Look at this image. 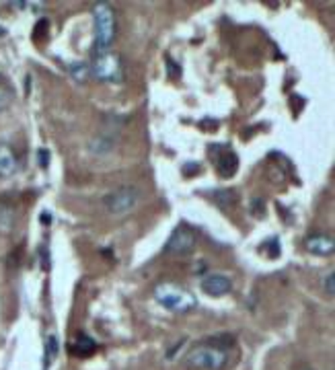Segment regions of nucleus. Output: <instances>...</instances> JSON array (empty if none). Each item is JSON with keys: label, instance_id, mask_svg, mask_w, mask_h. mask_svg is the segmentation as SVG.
I'll return each instance as SVG.
<instances>
[{"label": "nucleus", "instance_id": "1", "mask_svg": "<svg viewBox=\"0 0 335 370\" xmlns=\"http://www.w3.org/2000/svg\"><path fill=\"white\" fill-rule=\"evenodd\" d=\"M232 342L230 338H224V342H221V338L202 342V344L194 345L188 356H185V364L190 369L196 370H224L230 364V350H232Z\"/></svg>", "mask_w": 335, "mask_h": 370}, {"label": "nucleus", "instance_id": "2", "mask_svg": "<svg viewBox=\"0 0 335 370\" xmlns=\"http://www.w3.org/2000/svg\"><path fill=\"white\" fill-rule=\"evenodd\" d=\"M155 300L165 307L173 313H190L192 309H196L197 300L194 296V292L190 288H185L183 284H177V282H159L157 288H155Z\"/></svg>", "mask_w": 335, "mask_h": 370}, {"label": "nucleus", "instance_id": "3", "mask_svg": "<svg viewBox=\"0 0 335 370\" xmlns=\"http://www.w3.org/2000/svg\"><path fill=\"white\" fill-rule=\"evenodd\" d=\"M95 17V53H103L112 50L115 39V13L110 2H97L93 6Z\"/></svg>", "mask_w": 335, "mask_h": 370}, {"label": "nucleus", "instance_id": "4", "mask_svg": "<svg viewBox=\"0 0 335 370\" xmlns=\"http://www.w3.org/2000/svg\"><path fill=\"white\" fill-rule=\"evenodd\" d=\"M91 75L101 82H121L124 80V64L115 52L95 53L91 64Z\"/></svg>", "mask_w": 335, "mask_h": 370}, {"label": "nucleus", "instance_id": "5", "mask_svg": "<svg viewBox=\"0 0 335 370\" xmlns=\"http://www.w3.org/2000/svg\"><path fill=\"white\" fill-rule=\"evenodd\" d=\"M140 202V189L134 185H124L110 191L103 198V206L105 210L113 214V216H124L128 212H132Z\"/></svg>", "mask_w": 335, "mask_h": 370}, {"label": "nucleus", "instance_id": "6", "mask_svg": "<svg viewBox=\"0 0 335 370\" xmlns=\"http://www.w3.org/2000/svg\"><path fill=\"white\" fill-rule=\"evenodd\" d=\"M196 231L190 229V227H185V224H181L169 237L167 245H165V253L167 255H177V257H185V255H192L196 251Z\"/></svg>", "mask_w": 335, "mask_h": 370}, {"label": "nucleus", "instance_id": "7", "mask_svg": "<svg viewBox=\"0 0 335 370\" xmlns=\"http://www.w3.org/2000/svg\"><path fill=\"white\" fill-rule=\"evenodd\" d=\"M208 153H210V157H212L216 169H218V173H221L223 177L235 175V171H237V167H239V159H237V155H235L230 148H226L224 144H214V146H210Z\"/></svg>", "mask_w": 335, "mask_h": 370}, {"label": "nucleus", "instance_id": "8", "mask_svg": "<svg viewBox=\"0 0 335 370\" xmlns=\"http://www.w3.org/2000/svg\"><path fill=\"white\" fill-rule=\"evenodd\" d=\"M202 291L208 296H224L232 291V280L226 274H208L202 278Z\"/></svg>", "mask_w": 335, "mask_h": 370}, {"label": "nucleus", "instance_id": "9", "mask_svg": "<svg viewBox=\"0 0 335 370\" xmlns=\"http://www.w3.org/2000/svg\"><path fill=\"white\" fill-rule=\"evenodd\" d=\"M21 169L15 148L6 142H0V177H13Z\"/></svg>", "mask_w": 335, "mask_h": 370}, {"label": "nucleus", "instance_id": "10", "mask_svg": "<svg viewBox=\"0 0 335 370\" xmlns=\"http://www.w3.org/2000/svg\"><path fill=\"white\" fill-rule=\"evenodd\" d=\"M307 245V251H310L313 255H334L335 251V241L331 235H310V237L305 241Z\"/></svg>", "mask_w": 335, "mask_h": 370}, {"label": "nucleus", "instance_id": "11", "mask_svg": "<svg viewBox=\"0 0 335 370\" xmlns=\"http://www.w3.org/2000/svg\"><path fill=\"white\" fill-rule=\"evenodd\" d=\"M95 342L88 338V336H81V338H77V342L72 344V352L77 354V356H91L93 352H95Z\"/></svg>", "mask_w": 335, "mask_h": 370}, {"label": "nucleus", "instance_id": "12", "mask_svg": "<svg viewBox=\"0 0 335 370\" xmlns=\"http://www.w3.org/2000/svg\"><path fill=\"white\" fill-rule=\"evenodd\" d=\"M13 89H11V84L6 82V80L0 77V113H4L11 103H13Z\"/></svg>", "mask_w": 335, "mask_h": 370}, {"label": "nucleus", "instance_id": "13", "mask_svg": "<svg viewBox=\"0 0 335 370\" xmlns=\"http://www.w3.org/2000/svg\"><path fill=\"white\" fill-rule=\"evenodd\" d=\"M56 352H58V340L56 338H50V340H48V347H46V360H48V364L54 360Z\"/></svg>", "mask_w": 335, "mask_h": 370}, {"label": "nucleus", "instance_id": "14", "mask_svg": "<svg viewBox=\"0 0 335 370\" xmlns=\"http://www.w3.org/2000/svg\"><path fill=\"white\" fill-rule=\"evenodd\" d=\"M334 272H329L327 276H325V282H323V286H325V292L329 294V296H334L335 294V280H334Z\"/></svg>", "mask_w": 335, "mask_h": 370}]
</instances>
